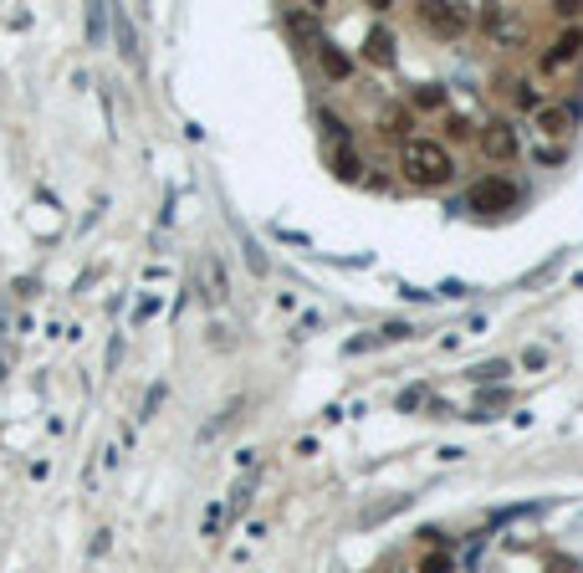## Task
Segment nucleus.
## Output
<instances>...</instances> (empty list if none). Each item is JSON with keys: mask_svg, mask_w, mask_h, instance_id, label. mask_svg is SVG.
I'll use <instances>...</instances> for the list:
<instances>
[{"mask_svg": "<svg viewBox=\"0 0 583 573\" xmlns=\"http://www.w3.org/2000/svg\"><path fill=\"white\" fill-rule=\"evenodd\" d=\"M399 169H405L410 185H425V190H440L456 180V159L445 144L435 139H405V149H399Z\"/></svg>", "mask_w": 583, "mask_h": 573, "instance_id": "f257e3e1", "label": "nucleus"}, {"mask_svg": "<svg viewBox=\"0 0 583 573\" xmlns=\"http://www.w3.org/2000/svg\"><path fill=\"white\" fill-rule=\"evenodd\" d=\"M420 573H451V553L440 548L435 558H425V563H420Z\"/></svg>", "mask_w": 583, "mask_h": 573, "instance_id": "ddd939ff", "label": "nucleus"}, {"mask_svg": "<svg viewBox=\"0 0 583 573\" xmlns=\"http://www.w3.org/2000/svg\"><path fill=\"white\" fill-rule=\"evenodd\" d=\"M405 128H410L405 108H389V113H384V134H405Z\"/></svg>", "mask_w": 583, "mask_h": 573, "instance_id": "f8f14e48", "label": "nucleus"}, {"mask_svg": "<svg viewBox=\"0 0 583 573\" xmlns=\"http://www.w3.org/2000/svg\"><path fill=\"white\" fill-rule=\"evenodd\" d=\"M415 108H445V87L440 82H425L415 93Z\"/></svg>", "mask_w": 583, "mask_h": 573, "instance_id": "9b49d317", "label": "nucleus"}, {"mask_svg": "<svg viewBox=\"0 0 583 573\" xmlns=\"http://www.w3.org/2000/svg\"><path fill=\"white\" fill-rule=\"evenodd\" d=\"M287 21H292V31H302V36H312V31H318V21H312V16H297V11H292Z\"/></svg>", "mask_w": 583, "mask_h": 573, "instance_id": "4468645a", "label": "nucleus"}, {"mask_svg": "<svg viewBox=\"0 0 583 573\" xmlns=\"http://www.w3.org/2000/svg\"><path fill=\"white\" fill-rule=\"evenodd\" d=\"M502 374H507V364H481L476 369V379H502Z\"/></svg>", "mask_w": 583, "mask_h": 573, "instance_id": "f3484780", "label": "nucleus"}, {"mask_svg": "<svg viewBox=\"0 0 583 573\" xmlns=\"http://www.w3.org/2000/svg\"><path fill=\"white\" fill-rule=\"evenodd\" d=\"M512 205H517V185L507 174H486V180H476L466 190V210H476V215H502Z\"/></svg>", "mask_w": 583, "mask_h": 573, "instance_id": "f03ea898", "label": "nucleus"}, {"mask_svg": "<svg viewBox=\"0 0 583 573\" xmlns=\"http://www.w3.org/2000/svg\"><path fill=\"white\" fill-rule=\"evenodd\" d=\"M573 123H578V108L573 103H548V108H537V134H543L548 144H563L573 134Z\"/></svg>", "mask_w": 583, "mask_h": 573, "instance_id": "39448f33", "label": "nucleus"}, {"mask_svg": "<svg viewBox=\"0 0 583 573\" xmlns=\"http://www.w3.org/2000/svg\"><path fill=\"white\" fill-rule=\"evenodd\" d=\"M420 21L440 36H461L471 26V11L466 6H451V0H430V6H420Z\"/></svg>", "mask_w": 583, "mask_h": 573, "instance_id": "20e7f679", "label": "nucleus"}, {"mask_svg": "<svg viewBox=\"0 0 583 573\" xmlns=\"http://www.w3.org/2000/svg\"><path fill=\"white\" fill-rule=\"evenodd\" d=\"M502 93L517 103V108H537V93H532V82H522V77H502Z\"/></svg>", "mask_w": 583, "mask_h": 573, "instance_id": "9d476101", "label": "nucleus"}, {"mask_svg": "<svg viewBox=\"0 0 583 573\" xmlns=\"http://www.w3.org/2000/svg\"><path fill=\"white\" fill-rule=\"evenodd\" d=\"M578 57H583V31L568 26V31H558V41L543 52V72H563V67H573Z\"/></svg>", "mask_w": 583, "mask_h": 573, "instance_id": "423d86ee", "label": "nucleus"}, {"mask_svg": "<svg viewBox=\"0 0 583 573\" xmlns=\"http://www.w3.org/2000/svg\"><path fill=\"white\" fill-rule=\"evenodd\" d=\"M364 57H369L374 67H389V62H394V31L374 26V31H369V41H364Z\"/></svg>", "mask_w": 583, "mask_h": 573, "instance_id": "0eeeda50", "label": "nucleus"}, {"mask_svg": "<svg viewBox=\"0 0 583 573\" xmlns=\"http://www.w3.org/2000/svg\"><path fill=\"white\" fill-rule=\"evenodd\" d=\"M553 11H558V16H563V21H573V16H578V11H583V0H558V6H553Z\"/></svg>", "mask_w": 583, "mask_h": 573, "instance_id": "2eb2a0df", "label": "nucleus"}, {"mask_svg": "<svg viewBox=\"0 0 583 573\" xmlns=\"http://www.w3.org/2000/svg\"><path fill=\"white\" fill-rule=\"evenodd\" d=\"M318 67H323V77H333V82L348 77V57L333 47V41H318Z\"/></svg>", "mask_w": 583, "mask_h": 573, "instance_id": "6e6552de", "label": "nucleus"}, {"mask_svg": "<svg viewBox=\"0 0 583 573\" xmlns=\"http://www.w3.org/2000/svg\"><path fill=\"white\" fill-rule=\"evenodd\" d=\"M328 164H333L338 180H358V174H364V164H358V154H353V149H333V154H328Z\"/></svg>", "mask_w": 583, "mask_h": 573, "instance_id": "1a4fd4ad", "label": "nucleus"}, {"mask_svg": "<svg viewBox=\"0 0 583 573\" xmlns=\"http://www.w3.org/2000/svg\"><path fill=\"white\" fill-rule=\"evenodd\" d=\"M445 128H451V139H471V123H466V118H451Z\"/></svg>", "mask_w": 583, "mask_h": 573, "instance_id": "dca6fc26", "label": "nucleus"}, {"mask_svg": "<svg viewBox=\"0 0 583 573\" xmlns=\"http://www.w3.org/2000/svg\"><path fill=\"white\" fill-rule=\"evenodd\" d=\"M476 144H481V154H486V159H497V164H507V159H517V149H522V139H517V128H512L507 118H491V123H481V134H476Z\"/></svg>", "mask_w": 583, "mask_h": 573, "instance_id": "7ed1b4c3", "label": "nucleus"}]
</instances>
